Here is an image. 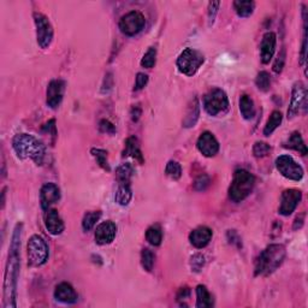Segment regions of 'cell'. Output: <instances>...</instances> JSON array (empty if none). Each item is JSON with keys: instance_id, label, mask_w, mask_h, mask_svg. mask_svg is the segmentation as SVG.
I'll use <instances>...</instances> for the list:
<instances>
[{"instance_id": "8", "label": "cell", "mask_w": 308, "mask_h": 308, "mask_svg": "<svg viewBox=\"0 0 308 308\" xmlns=\"http://www.w3.org/2000/svg\"><path fill=\"white\" fill-rule=\"evenodd\" d=\"M33 17L36 30V43L40 48L47 50L51 46L54 36V30L53 27H52V23L48 19V17L41 12L35 11L33 13Z\"/></svg>"}, {"instance_id": "34", "label": "cell", "mask_w": 308, "mask_h": 308, "mask_svg": "<svg viewBox=\"0 0 308 308\" xmlns=\"http://www.w3.org/2000/svg\"><path fill=\"white\" fill-rule=\"evenodd\" d=\"M154 262H155V255L151 249L145 248L141 252V265L142 268L146 270L147 272H151L154 268Z\"/></svg>"}, {"instance_id": "13", "label": "cell", "mask_w": 308, "mask_h": 308, "mask_svg": "<svg viewBox=\"0 0 308 308\" xmlns=\"http://www.w3.org/2000/svg\"><path fill=\"white\" fill-rule=\"evenodd\" d=\"M65 82L63 79H52L46 91V104L52 110L58 109L64 98Z\"/></svg>"}, {"instance_id": "49", "label": "cell", "mask_w": 308, "mask_h": 308, "mask_svg": "<svg viewBox=\"0 0 308 308\" xmlns=\"http://www.w3.org/2000/svg\"><path fill=\"white\" fill-rule=\"evenodd\" d=\"M5 192H6V189L4 188V189H3V192H2V205H3V209H4V206H5Z\"/></svg>"}, {"instance_id": "46", "label": "cell", "mask_w": 308, "mask_h": 308, "mask_svg": "<svg viewBox=\"0 0 308 308\" xmlns=\"http://www.w3.org/2000/svg\"><path fill=\"white\" fill-rule=\"evenodd\" d=\"M189 297H190V289L189 288L184 286V288L179 289V292L177 293V301L182 304V306H186L184 301L188 300Z\"/></svg>"}, {"instance_id": "35", "label": "cell", "mask_w": 308, "mask_h": 308, "mask_svg": "<svg viewBox=\"0 0 308 308\" xmlns=\"http://www.w3.org/2000/svg\"><path fill=\"white\" fill-rule=\"evenodd\" d=\"M255 85L259 91L269 92L271 88V76L268 71H260L255 77Z\"/></svg>"}, {"instance_id": "48", "label": "cell", "mask_w": 308, "mask_h": 308, "mask_svg": "<svg viewBox=\"0 0 308 308\" xmlns=\"http://www.w3.org/2000/svg\"><path fill=\"white\" fill-rule=\"evenodd\" d=\"M303 223H304V213H302L299 217H296L295 221H294V230L301 229V228L303 227Z\"/></svg>"}, {"instance_id": "44", "label": "cell", "mask_w": 308, "mask_h": 308, "mask_svg": "<svg viewBox=\"0 0 308 308\" xmlns=\"http://www.w3.org/2000/svg\"><path fill=\"white\" fill-rule=\"evenodd\" d=\"M227 236H228V241H229L231 244L237 245L238 248H241V247H242L241 237L238 236V234L236 233V231H235V230H229V231H228Z\"/></svg>"}, {"instance_id": "22", "label": "cell", "mask_w": 308, "mask_h": 308, "mask_svg": "<svg viewBox=\"0 0 308 308\" xmlns=\"http://www.w3.org/2000/svg\"><path fill=\"white\" fill-rule=\"evenodd\" d=\"M123 157H131L136 161L140 162V164H143V154L142 152H141L138 140L135 136H130L127 138L126 147H124L123 151Z\"/></svg>"}, {"instance_id": "12", "label": "cell", "mask_w": 308, "mask_h": 308, "mask_svg": "<svg viewBox=\"0 0 308 308\" xmlns=\"http://www.w3.org/2000/svg\"><path fill=\"white\" fill-rule=\"evenodd\" d=\"M302 200V193L299 189H286L282 193L279 203V214L288 217L292 214Z\"/></svg>"}, {"instance_id": "37", "label": "cell", "mask_w": 308, "mask_h": 308, "mask_svg": "<svg viewBox=\"0 0 308 308\" xmlns=\"http://www.w3.org/2000/svg\"><path fill=\"white\" fill-rule=\"evenodd\" d=\"M270 152H271V146L269 143L262 142V141H258L254 143L253 154L255 158H264L270 154Z\"/></svg>"}, {"instance_id": "26", "label": "cell", "mask_w": 308, "mask_h": 308, "mask_svg": "<svg viewBox=\"0 0 308 308\" xmlns=\"http://www.w3.org/2000/svg\"><path fill=\"white\" fill-rule=\"evenodd\" d=\"M134 168L129 162L118 166L116 170V179L118 184H131V177L134 176Z\"/></svg>"}, {"instance_id": "10", "label": "cell", "mask_w": 308, "mask_h": 308, "mask_svg": "<svg viewBox=\"0 0 308 308\" xmlns=\"http://www.w3.org/2000/svg\"><path fill=\"white\" fill-rule=\"evenodd\" d=\"M303 110L306 113L307 111V91L304 85L301 81L294 83L293 91H292V100H290V105L288 109L286 117L288 119H294L295 117Z\"/></svg>"}, {"instance_id": "38", "label": "cell", "mask_w": 308, "mask_h": 308, "mask_svg": "<svg viewBox=\"0 0 308 308\" xmlns=\"http://www.w3.org/2000/svg\"><path fill=\"white\" fill-rule=\"evenodd\" d=\"M205 257L202 254L196 253L194 254L192 258H190V269H192L193 272H200L205 266Z\"/></svg>"}, {"instance_id": "24", "label": "cell", "mask_w": 308, "mask_h": 308, "mask_svg": "<svg viewBox=\"0 0 308 308\" xmlns=\"http://www.w3.org/2000/svg\"><path fill=\"white\" fill-rule=\"evenodd\" d=\"M214 306L213 297L206 288V285L196 286V307L198 308H211Z\"/></svg>"}, {"instance_id": "28", "label": "cell", "mask_w": 308, "mask_h": 308, "mask_svg": "<svg viewBox=\"0 0 308 308\" xmlns=\"http://www.w3.org/2000/svg\"><path fill=\"white\" fill-rule=\"evenodd\" d=\"M234 9L238 16L247 18V17L253 15L255 3L252 2V0H245V2H243V0H236V2H234Z\"/></svg>"}, {"instance_id": "4", "label": "cell", "mask_w": 308, "mask_h": 308, "mask_svg": "<svg viewBox=\"0 0 308 308\" xmlns=\"http://www.w3.org/2000/svg\"><path fill=\"white\" fill-rule=\"evenodd\" d=\"M254 186V175L244 169H238L235 171L233 181L229 187V199L235 203L244 201L253 192Z\"/></svg>"}, {"instance_id": "43", "label": "cell", "mask_w": 308, "mask_h": 308, "mask_svg": "<svg viewBox=\"0 0 308 308\" xmlns=\"http://www.w3.org/2000/svg\"><path fill=\"white\" fill-rule=\"evenodd\" d=\"M148 83V75L143 74V72H138L136 75V81H135V91H141L147 86Z\"/></svg>"}, {"instance_id": "17", "label": "cell", "mask_w": 308, "mask_h": 308, "mask_svg": "<svg viewBox=\"0 0 308 308\" xmlns=\"http://www.w3.org/2000/svg\"><path fill=\"white\" fill-rule=\"evenodd\" d=\"M277 35L273 32H268L262 36L260 45V59L262 64H269L276 52Z\"/></svg>"}, {"instance_id": "42", "label": "cell", "mask_w": 308, "mask_h": 308, "mask_svg": "<svg viewBox=\"0 0 308 308\" xmlns=\"http://www.w3.org/2000/svg\"><path fill=\"white\" fill-rule=\"evenodd\" d=\"M220 6V2H211L209 4V24L212 26L214 23V19H216L218 10H219Z\"/></svg>"}, {"instance_id": "41", "label": "cell", "mask_w": 308, "mask_h": 308, "mask_svg": "<svg viewBox=\"0 0 308 308\" xmlns=\"http://www.w3.org/2000/svg\"><path fill=\"white\" fill-rule=\"evenodd\" d=\"M99 130L102 134L115 135L116 134V127L115 124L111 123L109 119H101L99 122Z\"/></svg>"}, {"instance_id": "39", "label": "cell", "mask_w": 308, "mask_h": 308, "mask_svg": "<svg viewBox=\"0 0 308 308\" xmlns=\"http://www.w3.org/2000/svg\"><path fill=\"white\" fill-rule=\"evenodd\" d=\"M285 59H286V52H285V48L283 47L281 52L278 53V55H277L275 63H273L272 69L276 74H281V72L283 71V68H284V65H285Z\"/></svg>"}, {"instance_id": "45", "label": "cell", "mask_w": 308, "mask_h": 308, "mask_svg": "<svg viewBox=\"0 0 308 308\" xmlns=\"http://www.w3.org/2000/svg\"><path fill=\"white\" fill-rule=\"evenodd\" d=\"M44 131H46L48 135H51L53 137V140H55L57 137V128H55V120L51 119L44 126Z\"/></svg>"}, {"instance_id": "6", "label": "cell", "mask_w": 308, "mask_h": 308, "mask_svg": "<svg viewBox=\"0 0 308 308\" xmlns=\"http://www.w3.org/2000/svg\"><path fill=\"white\" fill-rule=\"evenodd\" d=\"M27 255L28 265L32 268H40L46 264L50 257V251L44 237L40 235H33L29 238L27 244Z\"/></svg>"}, {"instance_id": "40", "label": "cell", "mask_w": 308, "mask_h": 308, "mask_svg": "<svg viewBox=\"0 0 308 308\" xmlns=\"http://www.w3.org/2000/svg\"><path fill=\"white\" fill-rule=\"evenodd\" d=\"M210 183H211V179L209 176L201 175L195 179V182H194V189H195L196 192H205V190L210 187Z\"/></svg>"}, {"instance_id": "30", "label": "cell", "mask_w": 308, "mask_h": 308, "mask_svg": "<svg viewBox=\"0 0 308 308\" xmlns=\"http://www.w3.org/2000/svg\"><path fill=\"white\" fill-rule=\"evenodd\" d=\"M146 240L148 243L154 245V247L160 245L162 241V230L159 224H154V225L148 228L146 231Z\"/></svg>"}, {"instance_id": "14", "label": "cell", "mask_w": 308, "mask_h": 308, "mask_svg": "<svg viewBox=\"0 0 308 308\" xmlns=\"http://www.w3.org/2000/svg\"><path fill=\"white\" fill-rule=\"evenodd\" d=\"M196 147L200 153L206 158H212L219 152V142L216 136L210 131H205L200 135L196 141Z\"/></svg>"}, {"instance_id": "2", "label": "cell", "mask_w": 308, "mask_h": 308, "mask_svg": "<svg viewBox=\"0 0 308 308\" xmlns=\"http://www.w3.org/2000/svg\"><path fill=\"white\" fill-rule=\"evenodd\" d=\"M12 148L19 159H32L36 165H43L46 150L43 142L29 134H17L12 138Z\"/></svg>"}, {"instance_id": "23", "label": "cell", "mask_w": 308, "mask_h": 308, "mask_svg": "<svg viewBox=\"0 0 308 308\" xmlns=\"http://www.w3.org/2000/svg\"><path fill=\"white\" fill-rule=\"evenodd\" d=\"M283 146H284V148H289V150L299 152V153L302 155H306L308 152L306 143H304L303 138L299 131H294V133L290 134V136L286 138V141L283 143Z\"/></svg>"}, {"instance_id": "27", "label": "cell", "mask_w": 308, "mask_h": 308, "mask_svg": "<svg viewBox=\"0 0 308 308\" xmlns=\"http://www.w3.org/2000/svg\"><path fill=\"white\" fill-rule=\"evenodd\" d=\"M131 199H133L131 184H118V188L116 190L115 201L120 206H128Z\"/></svg>"}, {"instance_id": "18", "label": "cell", "mask_w": 308, "mask_h": 308, "mask_svg": "<svg viewBox=\"0 0 308 308\" xmlns=\"http://www.w3.org/2000/svg\"><path fill=\"white\" fill-rule=\"evenodd\" d=\"M45 227H46L48 233L53 235V236H58V235L63 233L65 229L64 221L57 210L50 209L46 211V214H45Z\"/></svg>"}, {"instance_id": "31", "label": "cell", "mask_w": 308, "mask_h": 308, "mask_svg": "<svg viewBox=\"0 0 308 308\" xmlns=\"http://www.w3.org/2000/svg\"><path fill=\"white\" fill-rule=\"evenodd\" d=\"M100 218H101V212L100 211H93V212H87L85 214L82 219V229L88 233L93 228L95 227V224L98 223Z\"/></svg>"}, {"instance_id": "25", "label": "cell", "mask_w": 308, "mask_h": 308, "mask_svg": "<svg viewBox=\"0 0 308 308\" xmlns=\"http://www.w3.org/2000/svg\"><path fill=\"white\" fill-rule=\"evenodd\" d=\"M240 112L242 117L245 120H251L254 118L255 116V106L254 101L251 96L247 94L241 95L240 98Z\"/></svg>"}, {"instance_id": "11", "label": "cell", "mask_w": 308, "mask_h": 308, "mask_svg": "<svg viewBox=\"0 0 308 308\" xmlns=\"http://www.w3.org/2000/svg\"><path fill=\"white\" fill-rule=\"evenodd\" d=\"M146 26V18L140 11H130L119 20V29L124 35L135 36Z\"/></svg>"}, {"instance_id": "21", "label": "cell", "mask_w": 308, "mask_h": 308, "mask_svg": "<svg viewBox=\"0 0 308 308\" xmlns=\"http://www.w3.org/2000/svg\"><path fill=\"white\" fill-rule=\"evenodd\" d=\"M200 117V102L199 99L193 98L190 100V102L188 104V107H187L186 111V116L184 118H183V127L187 128V129H189V128L195 127V124L198 123Z\"/></svg>"}, {"instance_id": "1", "label": "cell", "mask_w": 308, "mask_h": 308, "mask_svg": "<svg viewBox=\"0 0 308 308\" xmlns=\"http://www.w3.org/2000/svg\"><path fill=\"white\" fill-rule=\"evenodd\" d=\"M22 223H17L11 237L9 249V259L6 262L4 285H3V308L17 307V284L20 270V238H22Z\"/></svg>"}, {"instance_id": "9", "label": "cell", "mask_w": 308, "mask_h": 308, "mask_svg": "<svg viewBox=\"0 0 308 308\" xmlns=\"http://www.w3.org/2000/svg\"><path fill=\"white\" fill-rule=\"evenodd\" d=\"M276 168L283 177L290 179V181L299 182L303 178L304 171L302 166L294 160L290 155H279L276 159Z\"/></svg>"}, {"instance_id": "19", "label": "cell", "mask_w": 308, "mask_h": 308, "mask_svg": "<svg viewBox=\"0 0 308 308\" xmlns=\"http://www.w3.org/2000/svg\"><path fill=\"white\" fill-rule=\"evenodd\" d=\"M213 233L209 227H198L196 229H194L189 235V241L194 247L198 249L205 248L207 244L210 243L212 240Z\"/></svg>"}, {"instance_id": "7", "label": "cell", "mask_w": 308, "mask_h": 308, "mask_svg": "<svg viewBox=\"0 0 308 308\" xmlns=\"http://www.w3.org/2000/svg\"><path fill=\"white\" fill-rule=\"evenodd\" d=\"M203 63H205V55L194 48H186L178 55L177 61H176L178 70L186 76L195 75Z\"/></svg>"}, {"instance_id": "47", "label": "cell", "mask_w": 308, "mask_h": 308, "mask_svg": "<svg viewBox=\"0 0 308 308\" xmlns=\"http://www.w3.org/2000/svg\"><path fill=\"white\" fill-rule=\"evenodd\" d=\"M141 115H142V109H141L140 105H134L131 107L130 116H131V119H133V122H137V120L140 119Z\"/></svg>"}, {"instance_id": "16", "label": "cell", "mask_w": 308, "mask_h": 308, "mask_svg": "<svg viewBox=\"0 0 308 308\" xmlns=\"http://www.w3.org/2000/svg\"><path fill=\"white\" fill-rule=\"evenodd\" d=\"M60 200V189L55 183H46L40 190V203L41 209L47 211L52 205L57 203Z\"/></svg>"}, {"instance_id": "36", "label": "cell", "mask_w": 308, "mask_h": 308, "mask_svg": "<svg viewBox=\"0 0 308 308\" xmlns=\"http://www.w3.org/2000/svg\"><path fill=\"white\" fill-rule=\"evenodd\" d=\"M157 63V48L150 47L141 59V67L146 69H152Z\"/></svg>"}, {"instance_id": "15", "label": "cell", "mask_w": 308, "mask_h": 308, "mask_svg": "<svg viewBox=\"0 0 308 308\" xmlns=\"http://www.w3.org/2000/svg\"><path fill=\"white\" fill-rule=\"evenodd\" d=\"M117 236V225L112 220L102 221L96 227L94 238L95 242L100 245H106L112 243Z\"/></svg>"}, {"instance_id": "3", "label": "cell", "mask_w": 308, "mask_h": 308, "mask_svg": "<svg viewBox=\"0 0 308 308\" xmlns=\"http://www.w3.org/2000/svg\"><path fill=\"white\" fill-rule=\"evenodd\" d=\"M285 255L286 251L283 244L273 243L268 245L259 254L257 261H255V276L272 275L284 262Z\"/></svg>"}, {"instance_id": "32", "label": "cell", "mask_w": 308, "mask_h": 308, "mask_svg": "<svg viewBox=\"0 0 308 308\" xmlns=\"http://www.w3.org/2000/svg\"><path fill=\"white\" fill-rule=\"evenodd\" d=\"M91 154L93 155V158L95 159L96 162L102 170H105L107 172L111 171L109 160H107V151L101 150V148H92L91 150Z\"/></svg>"}, {"instance_id": "29", "label": "cell", "mask_w": 308, "mask_h": 308, "mask_svg": "<svg viewBox=\"0 0 308 308\" xmlns=\"http://www.w3.org/2000/svg\"><path fill=\"white\" fill-rule=\"evenodd\" d=\"M283 120V115L279 111H273L270 116V118L268 119V122L265 124L264 128V135L265 136H271L277 128L282 124Z\"/></svg>"}, {"instance_id": "5", "label": "cell", "mask_w": 308, "mask_h": 308, "mask_svg": "<svg viewBox=\"0 0 308 308\" xmlns=\"http://www.w3.org/2000/svg\"><path fill=\"white\" fill-rule=\"evenodd\" d=\"M203 109L210 116L218 117L225 113L230 109L229 98L227 93L220 88H213L203 95Z\"/></svg>"}, {"instance_id": "20", "label": "cell", "mask_w": 308, "mask_h": 308, "mask_svg": "<svg viewBox=\"0 0 308 308\" xmlns=\"http://www.w3.org/2000/svg\"><path fill=\"white\" fill-rule=\"evenodd\" d=\"M54 299L57 301H59V302L71 304V303L77 302L78 295H77V293H76V290L74 289V286H72L70 283L63 282V283H59V284L55 286Z\"/></svg>"}, {"instance_id": "33", "label": "cell", "mask_w": 308, "mask_h": 308, "mask_svg": "<svg viewBox=\"0 0 308 308\" xmlns=\"http://www.w3.org/2000/svg\"><path fill=\"white\" fill-rule=\"evenodd\" d=\"M165 175L172 181H178L182 177V166L177 161L170 160L165 166Z\"/></svg>"}]
</instances>
